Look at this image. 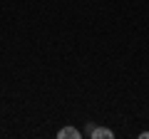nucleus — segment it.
Masks as SVG:
<instances>
[{
    "mask_svg": "<svg viewBox=\"0 0 149 139\" xmlns=\"http://www.w3.org/2000/svg\"><path fill=\"white\" fill-rule=\"evenodd\" d=\"M87 134H90L92 139H112V137H114L112 129H107V127H95V124L87 127Z\"/></svg>",
    "mask_w": 149,
    "mask_h": 139,
    "instance_id": "1",
    "label": "nucleus"
},
{
    "mask_svg": "<svg viewBox=\"0 0 149 139\" xmlns=\"http://www.w3.org/2000/svg\"><path fill=\"white\" fill-rule=\"evenodd\" d=\"M57 137L60 139H80L82 134H80V129H74V127H62L57 132Z\"/></svg>",
    "mask_w": 149,
    "mask_h": 139,
    "instance_id": "2",
    "label": "nucleus"
},
{
    "mask_svg": "<svg viewBox=\"0 0 149 139\" xmlns=\"http://www.w3.org/2000/svg\"><path fill=\"white\" fill-rule=\"evenodd\" d=\"M139 137H142V139H149V132H142Z\"/></svg>",
    "mask_w": 149,
    "mask_h": 139,
    "instance_id": "3",
    "label": "nucleus"
}]
</instances>
